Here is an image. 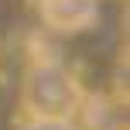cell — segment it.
I'll use <instances>...</instances> for the list:
<instances>
[{
	"label": "cell",
	"instance_id": "1",
	"mask_svg": "<svg viewBox=\"0 0 130 130\" xmlns=\"http://www.w3.org/2000/svg\"><path fill=\"white\" fill-rule=\"evenodd\" d=\"M82 96V82L62 62H34L21 82V106L27 120H69Z\"/></svg>",
	"mask_w": 130,
	"mask_h": 130
},
{
	"label": "cell",
	"instance_id": "2",
	"mask_svg": "<svg viewBox=\"0 0 130 130\" xmlns=\"http://www.w3.org/2000/svg\"><path fill=\"white\" fill-rule=\"evenodd\" d=\"M99 0H38V17L55 34H79L96 21Z\"/></svg>",
	"mask_w": 130,
	"mask_h": 130
},
{
	"label": "cell",
	"instance_id": "3",
	"mask_svg": "<svg viewBox=\"0 0 130 130\" xmlns=\"http://www.w3.org/2000/svg\"><path fill=\"white\" fill-rule=\"evenodd\" d=\"M72 130H123V117L120 106L103 92H82L75 110L69 113Z\"/></svg>",
	"mask_w": 130,
	"mask_h": 130
},
{
	"label": "cell",
	"instance_id": "4",
	"mask_svg": "<svg viewBox=\"0 0 130 130\" xmlns=\"http://www.w3.org/2000/svg\"><path fill=\"white\" fill-rule=\"evenodd\" d=\"M21 130H72L69 120H24Z\"/></svg>",
	"mask_w": 130,
	"mask_h": 130
}]
</instances>
